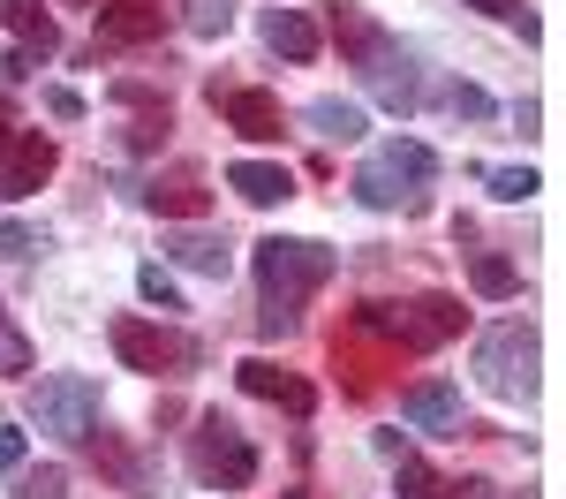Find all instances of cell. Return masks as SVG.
I'll use <instances>...</instances> for the list:
<instances>
[{"mask_svg": "<svg viewBox=\"0 0 566 499\" xmlns=\"http://www.w3.org/2000/svg\"><path fill=\"white\" fill-rule=\"evenodd\" d=\"M340 272V250L310 242V235H264L258 242V288H264V333H295L303 325V303Z\"/></svg>", "mask_w": 566, "mask_h": 499, "instance_id": "obj_1", "label": "cell"}, {"mask_svg": "<svg viewBox=\"0 0 566 499\" xmlns=\"http://www.w3.org/2000/svg\"><path fill=\"white\" fill-rule=\"evenodd\" d=\"M333 39L348 45V61L363 69V84H370V98L378 106H392V114H408L416 98H423V76H416V53L392 39V31H378L363 8H333Z\"/></svg>", "mask_w": 566, "mask_h": 499, "instance_id": "obj_2", "label": "cell"}, {"mask_svg": "<svg viewBox=\"0 0 566 499\" xmlns=\"http://www.w3.org/2000/svg\"><path fill=\"white\" fill-rule=\"evenodd\" d=\"M189 477L205 485V492H250L258 485V447H250V432L234 424V416H219L205 408L197 424H189Z\"/></svg>", "mask_w": 566, "mask_h": 499, "instance_id": "obj_3", "label": "cell"}, {"mask_svg": "<svg viewBox=\"0 0 566 499\" xmlns=\"http://www.w3.org/2000/svg\"><path fill=\"white\" fill-rule=\"evenodd\" d=\"M469 325V311L453 295H416V303H363L355 311V333H378L392 349H446L453 333Z\"/></svg>", "mask_w": 566, "mask_h": 499, "instance_id": "obj_4", "label": "cell"}, {"mask_svg": "<svg viewBox=\"0 0 566 499\" xmlns=\"http://www.w3.org/2000/svg\"><path fill=\"white\" fill-rule=\"evenodd\" d=\"M438 175V152L431 144H416V136H392L386 152H370L363 167H355V205H370V212H392V205H416V189Z\"/></svg>", "mask_w": 566, "mask_h": 499, "instance_id": "obj_5", "label": "cell"}, {"mask_svg": "<svg viewBox=\"0 0 566 499\" xmlns=\"http://www.w3.org/2000/svg\"><path fill=\"white\" fill-rule=\"evenodd\" d=\"M476 378L499 402H528L536 394V325L528 318H506V325H491L476 341Z\"/></svg>", "mask_w": 566, "mask_h": 499, "instance_id": "obj_6", "label": "cell"}, {"mask_svg": "<svg viewBox=\"0 0 566 499\" xmlns=\"http://www.w3.org/2000/svg\"><path fill=\"white\" fill-rule=\"evenodd\" d=\"M106 341H114V356L129 363V371H151V378H181V371L205 363V349L181 325H159V318H114Z\"/></svg>", "mask_w": 566, "mask_h": 499, "instance_id": "obj_7", "label": "cell"}, {"mask_svg": "<svg viewBox=\"0 0 566 499\" xmlns=\"http://www.w3.org/2000/svg\"><path fill=\"white\" fill-rule=\"evenodd\" d=\"M31 424H39L45 439H91L98 432V378H84V371H53V378H39L31 386Z\"/></svg>", "mask_w": 566, "mask_h": 499, "instance_id": "obj_8", "label": "cell"}, {"mask_svg": "<svg viewBox=\"0 0 566 499\" xmlns=\"http://www.w3.org/2000/svg\"><path fill=\"white\" fill-rule=\"evenodd\" d=\"M212 106H219V122L234 136H250V144H272L280 136V98L272 91H258V84H212Z\"/></svg>", "mask_w": 566, "mask_h": 499, "instance_id": "obj_9", "label": "cell"}, {"mask_svg": "<svg viewBox=\"0 0 566 499\" xmlns=\"http://www.w3.org/2000/svg\"><path fill=\"white\" fill-rule=\"evenodd\" d=\"M167 39V8L159 0H98V45L122 53V45H159Z\"/></svg>", "mask_w": 566, "mask_h": 499, "instance_id": "obj_10", "label": "cell"}, {"mask_svg": "<svg viewBox=\"0 0 566 499\" xmlns=\"http://www.w3.org/2000/svg\"><path fill=\"white\" fill-rule=\"evenodd\" d=\"M61 167V152H53V136L39 129H15V144H8V159H0V205H15V197H31L45 175Z\"/></svg>", "mask_w": 566, "mask_h": 499, "instance_id": "obj_11", "label": "cell"}, {"mask_svg": "<svg viewBox=\"0 0 566 499\" xmlns=\"http://www.w3.org/2000/svg\"><path fill=\"white\" fill-rule=\"evenodd\" d=\"M144 205H151L159 220L189 227V220H205V212H212V189H205V175H197V167H175V175H151Z\"/></svg>", "mask_w": 566, "mask_h": 499, "instance_id": "obj_12", "label": "cell"}, {"mask_svg": "<svg viewBox=\"0 0 566 499\" xmlns=\"http://www.w3.org/2000/svg\"><path fill=\"white\" fill-rule=\"evenodd\" d=\"M234 378H242V394H258V402H280L287 416H310V408H317V386H310V378H295V371H280V363H264V356L234 363Z\"/></svg>", "mask_w": 566, "mask_h": 499, "instance_id": "obj_13", "label": "cell"}, {"mask_svg": "<svg viewBox=\"0 0 566 499\" xmlns=\"http://www.w3.org/2000/svg\"><path fill=\"white\" fill-rule=\"evenodd\" d=\"M159 250H167L181 272H205V280H227V272H234V242L212 235V227H175Z\"/></svg>", "mask_w": 566, "mask_h": 499, "instance_id": "obj_14", "label": "cell"}, {"mask_svg": "<svg viewBox=\"0 0 566 499\" xmlns=\"http://www.w3.org/2000/svg\"><path fill=\"white\" fill-rule=\"evenodd\" d=\"M400 416H408L416 432H461V386H453V378H416V386L400 394Z\"/></svg>", "mask_w": 566, "mask_h": 499, "instance_id": "obj_15", "label": "cell"}, {"mask_svg": "<svg viewBox=\"0 0 566 499\" xmlns=\"http://www.w3.org/2000/svg\"><path fill=\"white\" fill-rule=\"evenodd\" d=\"M392 477H400V499H483V492H491L483 477H461V485L438 477L423 454H392Z\"/></svg>", "mask_w": 566, "mask_h": 499, "instance_id": "obj_16", "label": "cell"}, {"mask_svg": "<svg viewBox=\"0 0 566 499\" xmlns=\"http://www.w3.org/2000/svg\"><path fill=\"white\" fill-rule=\"evenodd\" d=\"M227 189H234L242 205H287V197H295V175H287L280 159H234V167H227Z\"/></svg>", "mask_w": 566, "mask_h": 499, "instance_id": "obj_17", "label": "cell"}, {"mask_svg": "<svg viewBox=\"0 0 566 499\" xmlns=\"http://www.w3.org/2000/svg\"><path fill=\"white\" fill-rule=\"evenodd\" d=\"M264 45L272 53H287V61H317V23H310L303 8H264Z\"/></svg>", "mask_w": 566, "mask_h": 499, "instance_id": "obj_18", "label": "cell"}, {"mask_svg": "<svg viewBox=\"0 0 566 499\" xmlns=\"http://www.w3.org/2000/svg\"><path fill=\"white\" fill-rule=\"evenodd\" d=\"M0 23H8V31H15V45H31V53H53V45H61V31H53V15H45L39 0H0Z\"/></svg>", "mask_w": 566, "mask_h": 499, "instance_id": "obj_19", "label": "cell"}, {"mask_svg": "<svg viewBox=\"0 0 566 499\" xmlns=\"http://www.w3.org/2000/svg\"><path fill=\"white\" fill-rule=\"evenodd\" d=\"M310 136H325V144H355L363 136V106L355 98H310Z\"/></svg>", "mask_w": 566, "mask_h": 499, "instance_id": "obj_20", "label": "cell"}, {"mask_svg": "<svg viewBox=\"0 0 566 499\" xmlns=\"http://www.w3.org/2000/svg\"><path fill=\"white\" fill-rule=\"evenodd\" d=\"M469 288H476L483 303H514V295H522V266L483 250V258H469Z\"/></svg>", "mask_w": 566, "mask_h": 499, "instance_id": "obj_21", "label": "cell"}, {"mask_svg": "<svg viewBox=\"0 0 566 499\" xmlns=\"http://www.w3.org/2000/svg\"><path fill=\"white\" fill-rule=\"evenodd\" d=\"M91 439H98V461H106V469L122 477V492H129V499H151V469H144V461H136L129 447H114L106 432H91Z\"/></svg>", "mask_w": 566, "mask_h": 499, "instance_id": "obj_22", "label": "cell"}, {"mask_svg": "<svg viewBox=\"0 0 566 499\" xmlns=\"http://www.w3.org/2000/svg\"><path fill=\"white\" fill-rule=\"evenodd\" d=\"M181 23L197 39H227L234 31V0H181Z\"/></svg>", "mask_w": 566, "mask_h": 499, "instance_id": "obj_23", "label": "cell"}, {"mask_svg": "<svg viewBox=\"0 0 566 499\" xmlns=\"http://www.w3.org/2000/svg\"><path fill=\"white\" fill-rule=\"evenodd\" d=\"M8 499H69V469L45 461V469H15V492Z\"/></svg>", "mask_w": 566, "mask_h": 499, "instance_id": "obj_24", "label": "cell"}, {"mask_svg": "<svg viewBox=\"0 0 566 499\" xmlns=\"http://www.w3.org/2000/svg\"><path fill=\"white\" fill-rule=\"evenodd\" d=\"M446 114H453V122H491L499 98H491L483 84H446Z\"/></svg>", "mask_w": 566, "mask_h": 499, "instance_id": "obj_25", "label": "cell"}, {"mask_svg": "<svg viewBox=\"0 0 566 499\" xmlns=\"http://www.w3.org/2000/svg\"><path fill=\"white\" fill-rule=\"evenodd\" d=\"M136 295L151 303V311H181V288L167 266H136Z\"/></svg>", "mask_w": 566, "mask_h": 499, "instance_id": "obj_26", "label": "cell"}, {"mask_svg": "<svg viewBox=\"0 0 566 499\" xmlns=\"http://www.w3.org/2000/svg\"><path fill=\"white\" fill-rule=\"evenodd\" d=\"M491 197H499V205H528V197H536V189H544V181L528 175V167H491Z\"/></svg>", "mask_w": 566, "mask_h": 499, "instance_id": "obj_27", "label": "cell"}, {"mask_svg": "<svg viewBox=\"0 0 566 499\" xmlns=\"http://www.w3.org/2000/svg\"><path fill=\"white\" fill-rule=\"evenodd\" d=\"M31 371V341L15 333V318L0 311V378H23Z\"/></svg>", "mask_w": 566, "mask_h": 499, "instance_id": "obj_28", "label": "cell"}, {"mask_svg": "<svg viewBox=\"0 0 566 499\" xmlns=\"http://www.w3.org/2000/svg\"><path fill=\"white\" fill-rule=\"evenodd\" d=\"M39 250H45V235H39V227L0 220V258H15V266H23V258H39Z\"/></svg>", "mask_w": 566, "mask_h": 499, "instance_id": "obj_29", "label": "cell"}, {"mask_svg": "<svg viewBox=\"0 0 566 499\" xmlns=\"http://www.w3.org/2000/svg\"><path fill=\"white\" fill-rule=\"evenodd\" d=\"M461 8H476V15H491V23H514L522 39H536V15H528L522 0H461Z\"/></svg>", "mask_w": 566, "mask_h": 499, "instance_id": "obj_30", "label": "cell"}, {"mask_svg": "<svg viewBox=\"0 0 566 499\" xmlns=\"http://www.w3.org/2000/svg\"><path fill=\"white\" fill-rule=\"evenodd\" d=\"M23 461H31V432H15V424H0V469L15 477Z\"/></svg>", "mask_w": 566, "mask_h": 499, "instance_id": "obj_31", "label": "cell"}, {"mask_svg": "<svg viewBox=\"0 0 566 499\" xmlns=\"http://www.w3.org/2000/svg\"><path fill=\"white\" fill-rule=\"evenodd\" d=\"M45 114H53V122H84V91L53 84V91H45Z\"/></svg>", "mask_w": 566, "mask_h": 499, "instance_id": "obj_32", "label": "cell"}, {"mask_svg": "<svg viewBox=\"0 0 566 499\" xmlns=\"http://www.w3.org/2000/svg\"><path fill=\"white\" fill-rule=\"evenodd\" d=\"M0 76H8V84H23V76H39V53H31V45H15V53H8V69H0Z\"/></svg>", "mask_w": 566, "mask_h": 499, "instance_id": "obj_33", "label": "cell"}, {"mask_svg": "<svg viewBox=\"0 0 566 499\" xmlns=\"http://www.w3.org/2000/svg\"><path fill=\"white\" fill-rule=\"evenodd\" d=\"M8 144H15V114L0 106V159H8Z\"/></svg>", "mask_w": 566, "mask_h": 499, "instance_id": "obj_34", "label": "cell"}, {"mask_svg": "<svg viewBox=\"0 0 566 499\" xmlns=\"http://www.w3.org/2000/svg\"><path fill=\"white\" fill-rule=\"evenodd\" d=\"M69 8H98V0H69Z\"/></svg>", "mask_w": 566, "mask_h": 499, "instance_id": "obj_35", "label": "cell"}]
</instances>
